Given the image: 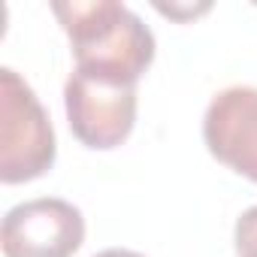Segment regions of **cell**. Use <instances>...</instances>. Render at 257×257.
I'll return each instance as SVG.
<instances>
[{"label":"cell","instance_id":"obj_1","mask_svg":"<svg viewBox=\"0 0 257 257\" xmlns=\"http://www.w3.org/2000/svg\"><path fill=\"white\" fill-rule=\"evenodd\" d=\"M64 34L70 37L76 67L140 82L155 61V34L137 13L115 0H73L52 4Z\"/></svg>","mask_w":257,"mask_h":257},{"label":"cell","instance_id":"obj_2","mask_svg":"<svg viewBox=\"0 0 257 257\" xmlns=\"http://www.w3.org/2000/svg\"><path fill=\"white\" fill-rule=\"evenodd\" d=\"M58 146L34 88L10 67L0 70V182L22 185L46 176Z\"/></svg>","mask_w":257,"mask_h":257},{"label":"cell","instance_id":"obj_3","mask_svg":"<svg viewBox=\"0 0 257 257\" xmlns=\"http://www.w3.org/2000/svg\"><path fill=\"white\" fill-rule=\"evenodd\" d=\"M64 109L73 137L97 152L121 146L137 121V82L76 67L64 85Z\"/></svg>","mask_w":257,"mask_h":257},{"label":"cell","instance_id":"obj_4","mask_svg":"<svg viewBox=\"0 0 257 257\" xmlns=\"http://www.w3.org/2000/svg\"><path fill=\"white\" fill-rule=\"evenodd\" d=\"M82 242V212L58 197H40L13 206L0 227V245L7 257H73Z\"/></svg>","mask_w":257,"mask_h":257},{"label":"cell","instance_id":"obj_5","mask_svg":"<svg viewBox=\"0 0 257 257\" xmlns=\"http://www.w3.org/2000/svg\"><path fill=\"white\" fill-rule=\"evenodd\" d=\"M212 158L257 182V88H227L212 97L203 118Z\"/></svg>","mask_w":257,"mask_h":257},{"label":"cell","instance_id":"obj_6","mask_svg":"<svg viewBox=\"0 0 257 257\" xmlns=\"http://www.w3.org/2000/svg\"><path fill=\"white\" fill-rule=\"evenodd\" d=\"M233 242H236L239 257H257V206H251L248 212L239 215L236 230H233Z\"/></svg>","mask_w":257,"mask_h":257},{"label":"cell","instance_id":"obj_7","mask_svg":"<svg viewBox=\"0 0 257 257\" xmlns=\"http://www.w3.org/2000/svg\"><path fill=\"white\" fill-rule=\"evenodd\" d=\"M94 257H146V254H137V251H127V248H109V251H100Z\"/></svg>","mask_w":257,"mask_h":257}]
</instances>
